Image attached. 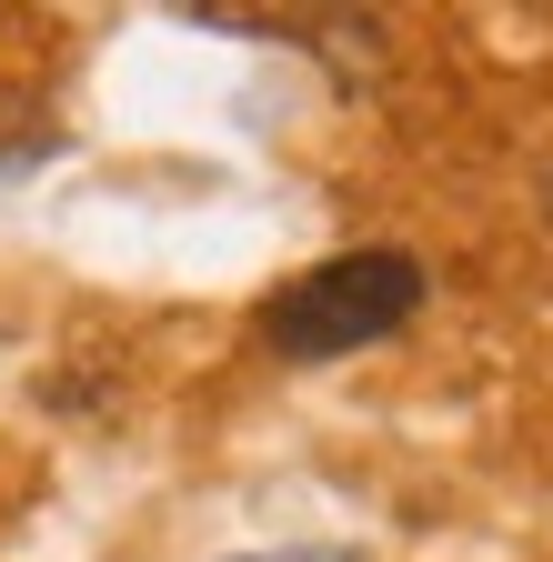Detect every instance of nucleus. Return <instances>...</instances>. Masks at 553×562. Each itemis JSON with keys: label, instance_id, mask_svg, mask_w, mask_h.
I'll return each mask as SVG.
<instances>
[{"label": "nucleus", "instance_id": "nucleus-1", "mask_svg": "<svg viewBox=\"0 0 553 562\" xmlns=\"http://www.w3.org/2000/svg\"><path fill=\"white\" fill-rule=\"evenodd\" d=\"M412 312H423V261L412 251H342V261H312L302 281H283L262 331L283 362H332V351L402 331Z\"/></svg>", "mask_w": 553, "mask_h": 562}, {"label": "nucleus", "instance_id": "nucleus-2", "mask_svg": "<svg viewBox=\"0 0 553 562\" xmlns=\"http://www.w3.org/2000/svg\"><path fill=\"white\" fill-rule=\"evenodd\" d=\"M262 562H353V552H262Z\"/></svg>", "mask_w": 553, "mask_h": 562}]
</instances>
